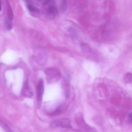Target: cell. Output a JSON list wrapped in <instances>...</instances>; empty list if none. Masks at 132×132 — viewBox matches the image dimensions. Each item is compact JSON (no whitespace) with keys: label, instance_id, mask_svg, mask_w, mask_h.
<instances>
[{"label":"cell","instance_id":"3957f363","mask_svg":"<svg viewBox=\"0 0 132 132\" xmlns=\"http://www.w3.org/2000/svg\"><path fill=\"white\" fill-rule=\"evenodd\" d=\"M44 83H43L42 80H40L37 86L38 100V101L40 102L42 101L43 95H44Z\"/></svg>","mask_w":132,"mask_h":132},{"label":"cell","instance_id":"9c48e42d","mask_svg":"<svg viewBox=\"0 0 132 132\" xmlns=\"http://www.w3.org/2000/svg\"><path fill=\"white\" fill-rule=\"evenodd\" d=\"M28 8L29 9V10H30V11H35V7H33V6H32V5H28Z\"/></svg>","mask_w":132,"mask_h":132},{"label":"cell","instance_id":"ba28073f","mask_svg":"<svg viewBox=\"0 0 132 132\" xmlns=\"http://www.w3.org/2000/svg\"><path fill=\"white\" fill-rule=\"evenodd\" d=\"M6 27H7V29H9V30H11L12 29V23L11 22V20H9V21H6Z\"/></svg>","mask_w":132,"mask_h":132},{"label":"cell","instance_id":"277c9868","mask_svg":"<svg viewBox=\"0 0 132 132\" xmlns=\"http://www.w3.org/2000/svg\"><path fill=\"white\" fill-rule=\"evenodd\" d=\"M23 94L25 96H27L28 98H30L32 96V91L30 89L27 82H26L25 86L23 87Z\"/></svg>","mask_w":132,"mask_h":132},{"label":"cell","instance_id":"30bf717a","mask_svg":"<svg viewBox=\"0 0 132 132\" xmlns=\"http://www.w3.org/2000/svg\"><path fill=\"white\" fill-rule=\"evenodd\" d=\"M129 120H130V121L132 122V113H131L130 115H129Z\"/></svg>","mask_w":132,"mask_h":132},{"label":"cell","instance_id":"5b68a950","mask_svg":"<svg viewBox=\"0 0 132 132\" xmlns=\"http://www.w3.org/2000/svg\"><path fill=\"white\" fill-rule=\"evenodd\" d=\"M57 9L56 8L55 6L51 5L49 7L48 9V14H49L50 16H55L57 14Z\"/></svg>","mask_w":132,"mask_h":132},{"label":"cell","instance_id":"8fae6325","mask_svg":"<svg viewBox=\"0 0 132 132\" xmlns=\"http://www.w3.org/2000/svg\"><path fill=\"white\" fill-rule=\"evenodd\" d=\"M2 11V2H1V0H0V11Z\"/></svg>","mask_w":132,"mask_h":132},{"label":"cell","instance_id":"52a82bcc","mask_svg":"<svg viewBox=\"0 0 132 132\" xmlns=\"http://www.w3.org/2000/svg\"><path fill=\"white\" fill-rule=\"evenodd\" d=\"M132 80V75L131 73H127L124 77V81L126 83H129Z\"/></svg>","mask_w":132,"mask_h":132},{"label":"cell","instance_id":"6da1fadb","mask_svg":"<svg viewBox=\"0 0 132 132\" xmlns=\"http://www.w3.org/2000/svg\"><path fill=\"white\" fill-rule=\"evenodd\" d=\"M47 80L49 83H54L59 80L62 77L60 72L56 68H48L45 70Z\"/></svg>","mask_w":132,"mask_h":132},{"label":"cell","instance_id":"8992f818","mask_svg":"<svg viewBox=\"0 0 132 132\" xmlns=\"http://www.w3.org/2000/svg\"><path fill=\"white\" fill-rule=\"evenodd\" d=\"M7 14H8V18L9 20H12L14 18L13 15V12H12V10L11 9V5L8 3V11H7Z\"/></svg>","mask_w":132,"mask_h":132},{"label":"cell","instance_id":"7a4b0ae2","mask_svg":"<svg viewBox=\"0 0 132 132\" xmlns=\"http://www.w3.org/2000/svg\"><path fill=\"white\" fill-rule=\"evenodd\" d=\"M51 126L53 128H70L71 127L70 120L68 119H61L54 120L51 123Z\"/></svg>","mask_w":132,"mask_h":132},{"label":"cell","instance_id":"7c38bea8","mask_svg":"<svg viewBox=\"0 0 132 132\" xmlns=\"http://www.w3.org/2000/svg\"><path fill=\"white\" fill-rule=\"evenodd\" d=\"M38 1H40V0H38Z\"/></svg>","mask_w":132,"mask_h":132}]
</instances>
